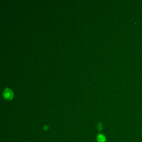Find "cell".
Here are the masks:
<instances>
[{
	"label": "cell",
	"mask_w": 142,
	"mask_h": 142,
	"mask_svg": "<svg viewBox=\"0 0 142 142\" xmlns=\"http://www.w3.org/2000/svg\"><path fill=\"white\" fill-rule=\"evenodd\" d=\"M4 94V97H5V98H7V99L11 98L13 96L12 92L11 90H10L9 89H6V90L5 91Z\"/></svg>",
	"instance_id": "cell-1"
},
{
	"label": "cell",
	"mask_w": 142,
	"mask_h": 142,
	"mask_svg": "<svg viewBox=\"0 0 142 142\" xmlns=\"http://www.w3.org/2000/svg\"><path fill=\"white\" fill-rule=\"evenodd\" d=\"M97 140L99 142H104L106 141V138H105V136L103 135L100 134L97 137Z\"/></svg>",
	"instance_id": "cell-2"
}]
</instances>
